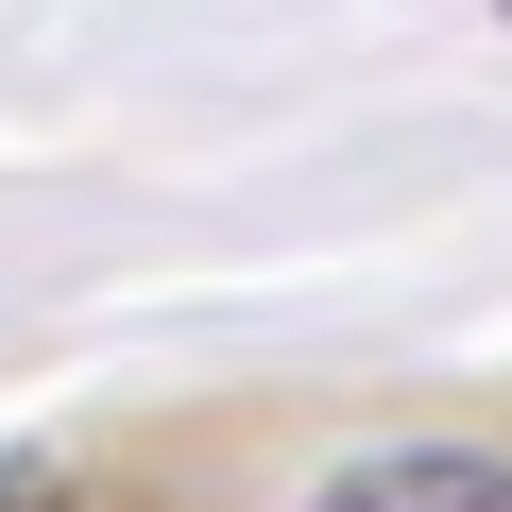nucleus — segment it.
<instances>
[{
    "instance_id": "obj_1",
    "label": "nucleus",
    "mask_w": 512,
    "mask_h": 512,
    "mask_svg": "<svg viewBox=\"0 0 512 512\" xmlns=\"http://www.w3.org/2000/svg\"><path fill=\"white\" fill-rule=\"evenodd\" d=\"M308 512H512V444H359Z\"/></svg>"
}]
</instances>
